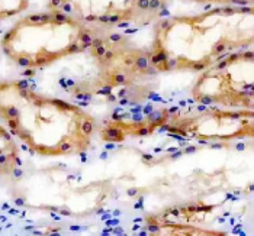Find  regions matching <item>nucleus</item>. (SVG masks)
<instances>
[{
    "label": "nucleus",
    "mask_w": 254,
    "mask_h": 236,
    "mask_svg": "<svg viewBox=\"0 0 254 236\" xmlns=\"http://www.w3.org/2000/svg\"><path fill=\"white\" fill-rule=\"evenodd\" d=\"M246 44H253V9H215L161 20L150 59L160 71H197Z\"/></svg>",
    "instance_id": "obj_2"
},
{
    "label": "nucleus",
    "mask_w": 254,
    "mask_h": 236,
    "mask_svg": "<svg viewBox=\"0 0 254 236\" xmlns=\"http://www.w3.org/2000/svg\"><path fill=\"white\" fill-rule=\"evenodd\" d=\"M0 122L31 152L44 157L87 151L96 128L95 118L81 107L39 94L22 83H0Z\"/></svg>",
    "instance_id": "obj_1"
},
{
    "label": "nucleus",
    "mask_w": 254,
    "mask_h": 236,
    "mask_svg": "<svg viewBox=\"0 0 254 236\" xmlns=\"http://www.w3.org/2000/svg\"><path fill=\"white\" fill-rule=\"evenodd\" d=\"M253 61V52L227 55L208 67L193 87V97L202 104L247 107L253 110V79L244 80V65Z\"/></svg>",
    "instance_id": "obj_4"
},
{
    "label": "nucleus",
    "mask_w": 254,
    "mask_h": 236,
    "mask_svg": "<svg viewBox=\"0 0 254 236\" xmlns=\"http://www.w3.org/2000/svg\"><path fill=\"white\" fill-rule=\"evenodd\" d=\"M95 32L90 25L65 13L50 10L18 20L3 37V52L18 65L41 70L61 58L92 48Z\"/></svg>",
    "instance_id": "obj_3"
},
{
    "label": "nucleus",
    "mask_w": 254,
    "mask_h": 236,
    "mask_svg": "<svg viewBox=\"0 0 254 236\" xmlns=\"http://www.w3.org/2000/svg\"><path fill=\"white\" fill-rule=\"evenodd\" d=\"M20 164L19 148L7 128L0 122V174L13 173Z\"/></svg>",
    "instance_id": "obj_5"
},
{
    "label": "nucleus",
    "mask_w": 254,
    "mask_h": 236,
    "mask_svg": "<svg viewBox=\"0 0 254 236\" xmlns=\"http://www.w3.org/2000/svg\"><path fill=\"white\" fill-rule=\"evenodd\" d=\"M29 0H0V22L26 10Z\"/></svg>",
    "instance_id": "obj_6"
}]
</instances>
